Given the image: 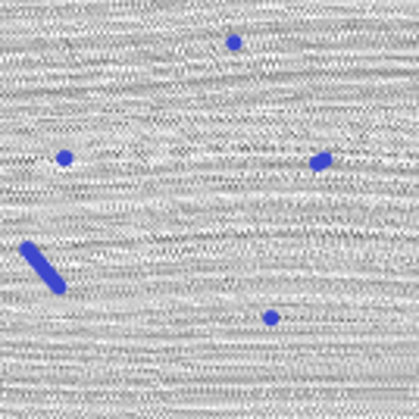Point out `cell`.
<instances>
[{
	"label": "cell",
	"mask_w": 419,
	"mask_h": 419,
	"mask_svg": "<svg viewBox=\"0 0 419 419\" xmlns=\"http://www.w3.org/2000/svg\"><path fill=\"white\" fill-rule=\"evenodd\" d=\"M19 254H22L25 260H28V266H31V269H35V272L41 275V279H44V282L50 285V291H53V294H66V282L60 279V275H56V269L47 263V260H44V254H41V250H38L35 244H31V241H22V244H19Z\"/></svg>",
	"instance_id": "1"
},
{
	"label": "cell",
	"mask_w": 419,
	"mask_h": 419,
	"mask_svg": "<svg viewBox=\"0 0 419 419\" xmlns=\"http://www.w3.org/2000/svg\"><path fill=\"white\" fill-rule=\"evenodd\" d=\"M72 160H75V157L69 154V150H60V154H56V163H60V166H72Z\"/></svg>",
	"instance_id": "2"
},
{
	"label": "cell",
	"mask_w": 419,
	"mask_h": 419,
	"mask_svg": "<svg viewBox=\"0 0 419 419\" xmlns=\"http://www.w3.org/2000/svg\"><path fill=\"white\" fill-rule=\"evenodd\" d=\"M325 166H332V157L329 154H322V157H316V160H313V169H325Z\"/></svg>",
	"instance_id": "3"
}]
</instances>
